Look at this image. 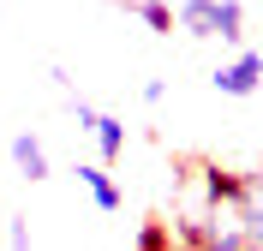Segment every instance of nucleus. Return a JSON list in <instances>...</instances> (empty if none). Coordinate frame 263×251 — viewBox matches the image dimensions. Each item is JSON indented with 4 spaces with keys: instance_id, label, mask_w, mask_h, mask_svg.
<instances>
[{
    "instance_id": "f257e3e1",
    "label": "nucleus",
    "mask_w": 263,
    "mask_h": 251,
    "mask_svg": "<svg viewBox=\"0 0 263 251\" xmlns=\"http://www.w3.org/2000/svg\"><path fill=\"white\" fill-rule=\"evenodd\" d=\"M192 251H263V167H251V173L221 167L215 173Z\"/></svg>"
},
{
    "instance_id": "f03ea898",
    "label": "nucleus",
    "mask_w": 263,
    "mask_h": 251,
    "mask_svg": "<svg viewBox=\"0 0 263 251\" xmlns=\"http://www.w3.org/2000/svg\"><path fill=\"white\" fill-rule=\"evenodd\" d=\"M174 24L185 36H203V42L246 48V6L239 0H180L174 6Z\"/></svg>"
},
{
    "instance_id": "7ed1b4c3",
    "label": "nucleus",
    "mask_w": 263,
    "mask_h": 251,
    "mask_svg": "<svg viewBox=\"0 0 263 251\" xmlns=\"http://www.w3.org/2000/svg\"><path fill=\"white\" fill-rule=\"evenodd\" d=\"M72 120H78V132L96 144V162L102 167H114L120 156H126L132 138H126V120H120V114H102V108H90L84 96H72Z\"/></svg>"
},
{
    "instance_id": "20e7f679",
    "label": "nucleus",
    "mask_w": 263,
    "mask_h": 251,
    "mask_svg": "<svg viewBox=\"0 0 263 251\" xmlns=\"http://www.w3.org/2000/svg\"><path fill=\"white\" fill-rule=\"evenodd\" d=\"M210 90L228 102H251L263 90V48H233L221 66L210 72Z\"/></svg>"
},
{
    "instance_id": "39448f33",
    "label": "nucleus",
    "mask_w": 263,
    "mask_h": 251,
    "mask_svg": "<svg viewBox=\"0 0 263 251\" xmlns=\"http://www.w3.org/2000/svg\"><path fill=\"white\" fill-rule=\"evenodd\" d=\"M72 173H78V191H84L90 203H96L102 216H114L120 203H126V191H120V180H114V173H108L102 162H78Z\"/></svg>"
},
{
    "instance_id": "423d86ee",
    "label": "nucleus",
    "mask_w": 263,
    "mask_h": 251,
    "mask_svg": "<svg viewBox=\"0 0 263 251\" xmlns=\"http://www.w3.org/2000/svg\"><path fill=\"white\" fill-rule=\"evenodd\" d=\"M6 150H12V167H18V180H30V185H42L54 173V162H48V144H42V138L36 132H18L12 144H6Z\"/></svg>"
},
{
    "instance_id": "0eeeda50",
    "label": "nucleus",
    "mask_w": 263,
    "mask_h": 251,
    "mask_svg": "<svg viewBox=\"0 0 263 251\" xmlns=\"http://www.w3.org/2000/svg\"><path fill=\"white\" fill-rule=\"evenodd\" d=\"M132 12L144 18V24H149L156 36H174V30H180V24H174V6H167V0H132Z\"/></svg>"
},
{
    "instance_id": "6e6552de",
    "label": "nucleus",
    "mask_w": 263,
    "mask_h": 251,
    "mask_svg": "<svg viewBox=\"0 0 263 251\" xmlns=\"http://www.w3.org/2000/svg\"><path fill=\"white\" fill-rule=\"evenodd\" d=\"M6 245H12V251H30V216H6Z\"/></svg>"
},
{
    "instance_id": "1a4fd4ad",
    "label": "nucleus",
    "mask_w": 263,
    "mask_h": 251,
    "mask_svg": "<svg viewBox=\"0 0 263 251\" xmlns=\"http://www.w3.org/2000/svg\"><path fill=\"white\" fill-rule=\"evenodd\" d=\"M138 96H144V102H149V108H156V102H162V96H167V78H144V84H138Z\"/></svg>"
},
{
    "instance_id": "9d476101",
    "label": "nucleus",
    "mask_w": 263,
    "mask_h": 251,
    "mask_svg": "<svg viewBox=\"0 0 263 251\" xmlns=\"http://www.w3.org/2000/svg\"><path fill=\"white\" fill-rule=\"evenodd\" d=\"M180 251H185V245H180Z\"/></svg>"
}]
</instances>
